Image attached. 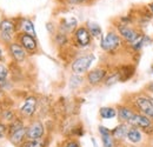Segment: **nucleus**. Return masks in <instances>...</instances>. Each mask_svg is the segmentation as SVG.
Here are the masks:
<instances>
[{"mask_svg":"<svg viewBox=\"0 0 153 147\" xmlns=\"http://www.w3.org/2000/svg\"><path fill=\"white\" fill-rule=\"evenodd\" d=\"M0 60H2V52H1V48H0Z\"/></svg>","mask_w":153,"mask_h":147,"instance_id":"nucleus-35","label":"nucleus"},{"mask_svg":"<svg viewBox=\"0 0 153 147\" xmlns=\"http://www.w3.org/2000/svg\"><path fill=\"white\" fill-rule=\"evenodd\" d=\"M81 81H82V79L79 76V75H73L72 78H71V80H70V86L72 87V88H76V86H79L80 84H81Z\"/></svg>","mask_w":153,"mask_h":147,"instance_id":"nucleus-25","label":"nucleus"},{"mask_svg":"<svg viewBox=\"0 0 153 147\" xmlns=\"http://www.w3.org/2000/svg\"><path fill=\"white\" fill-rule=\"evenodd\" d=\"M92 143H93V147H98V145H97V141L94 140V139H92Z\"/></svg>","mask_w":153,"mask_h":147,"instance_id":"nucleus-33","label":"nucleus"},{"mask_svg":"<svg viewBox=\"0 0 153 147\" xmlns=\"http://www.w3.org/2000/svg\"><path fill=\"white\" fill-rule=\"evenodd\" d=\"M8 132V127H7V125L6 124H4V122H0V139L1 138H4L5 135H6V133Z\"/></svg>","mask_w":153,"mask_h":147,"instance_id":"nucleus-28","label":"nucleus"},{"mask_svg":"<svg viewBox=\"0 0 153 147\" xmlns=\"http://www.w3.org/2000/svg\"><path fill=\"white\" fill-rule=\"evenodd\" d=\"M19 44L24 47L25 51L27 52H36L37 51V47H38V44H37V40L36 38L30 36V34H20L19 37Z\"/></svg>","mask_w":153,"mask_h":147,"instance_id":"nucleus-8","label":"nucleus"},{"mask_svg":"<svg viewBox=\"0 0 153 147\" xmlns=\"http://www.w3.org/2000/svg\"><path fill=\"white\" fill-rule=\"evenodd\" d=\"M118 81H120V76H119V73H118V72H115V73H113L111 76H108V78L106 79L105 84H106V86H111V85H113V84L118 82Z\"/></svg>","mask_w":153,"mask_h":147,"instance_id":"nucleus-24","label":"nucleus"},{"mask_svg":"<svg viewBox=\"0 0 153 147\" xmlns=\"http://www.w3.org/2000/svg\"><path fill=\"white\" fill-rule=\"evenodd\" d=\"M135 107L139 110V112L146 117H149L151 120H153V100L147 97H138L134 100Z\"/></svg>","mask_w":153,"mask_h":147,"instance_id":"nucleus-3","label":"nucleus"},{"mask_svg":"<svg viewBox=\"0 0 153 147\" xmlns=\"http://www.w3.org/2000/svg\"><path fill=\"white\" fill-rule=\"evenodd\" d=\"M8 51L12 55V58L17 60L18 62H21L26 59V51L24 50V47L19 42H11L8 46Z\"/></svg>","mask_w":153,"mask_h":147,"instance_id":"nucleus-11","label":"nucleus"},{"mask_svg":"<svg viewBox=\"0 0 153 147\" xmlns=\"http://www.w3.org/2000/svg\"><path fill=\"white\" fill-rule=\"evenodd\" d=\"M7 75H8V70L6 68L5 65L0 64V82H4L7 79Z\"/></svg>","mask_w":153,"mask_h":147,"instance_id":"nucleus-26","label":"nucleus"},{"mask_svg":"<svg viewBox=\"0 0 153 147\" xmlns=\"http://www.w3.org/2000/svg\"><path fill=\"white\" fill-rule=\"evenodd\" d=\"M106 74H107L106 70H104V68H96V70L88 72V74H87V81L91 85H98L99 82H101L105 79Z\"/></svg>","mask_w":153,"mask_h":147,"instance_id":"nucleus-12","label":"nucleus"},{"mask_svg":"<svg viewBox=\"0 0 153 147\" xmlns=\"http://www.w3.org/2000/svg\"><path fill=\"white\" fill-rule=\"evenodd\" d=\"M117 114H118L119 120H120L121 122H125V124H127V125H131L134 115H135V112H134L133 110H131L130 107L121 106V107H119Z\"/></svg>","mask_w":153,"mask_h":147,"instance_id":"nucleus-13","label":"nucleus"},{"mask_svg":"<svg viewBox=\"0 0 153 147\" xmlns=\"http://www.w3.org/2000/svg\"><path fill=\"white\" fill-rule=\"evenodd\" d=\"M37 98L34 97H28L25 99L24 104L20 107V113L24 117H32L34 114V112L37 110Z\"/></svg>","mask_w":153,"mask_h":147,"instance_id":"nucleus-7","label":"nucleus"},{"mask_svg":"<svg viewBox=\"0 0 153 147\" xmlns=\"http://www.w3.org/2000/svg\"><path fill=\"white\" fill-rule=\"evenodd\" d=\"M150 10L152 11V13H153V2L152 4H150Z\"/></svg>","mask_w":153,"mask_h":147,"instance_id":"nucleus-34","label":"nucleus"},{"mask_svg":"<svg viewBox=\"0 0 153 147\" xmlns=\"http://www.w3.org/2000/svg\"><path fill=\"white\" fill-rule=\"evenodd\" d=\"M65 147H80V145H79V143L76 141V140H71V141H68V143L66 144Z\"/></svg>","mask_w":153,"mask_h":147,"instance_id":"nucleus-30","label":"nucleus"},{"mask_svg":"<svg viewBox=\"0 0 153 147\" xmlns=\"http://www.w3.org/2000/svg\"><path fill=\"white\" fill-rule=\"evenodd\" d=\"M101 141L104 147H113L114 146V139L112 137V134L108 135H101Z\"/></svg>","mask_w":153,"mask_h":147,"instance_id":"nucleus-23","label":"nucleus"},{"mask_svg":"<svg viewBox=\"0 0 153 147\" xmlns=\"http://www.w3.org/2000/svg\"><path fill=\"white\" fill-rule=\"evenodd\" d=\"M93 60H94V56L92 54L82 55V56L76 58V60L72 62V66H71L72 72L74 74H76V75L86 73L88 71V68L91 67Z\"/></svg>","mask_w":153,"mask_h":147,"instance_id":"nucleus-1","label":"nucleus"},{"mask_svg":"<svg viewBox=\"0 0 153 147\" xmlns=\"http://www.w3.org/2000/svg\"><path fill=\"white\" fill-rule=\"evenodd\" d=\"M118 31H119V34L121 36V37L124 38L127 42H134L138 37H139V33L132 28V27H130V26H127V25H125V24H121L119 27H118Z\"/></svg>","mask_w":153,"mask_h":147,"instance_id":"nucleus-9","label":"nucleus"},{"mask_svg":"<svg viewBox=\"0 0 153 147\" xmlns=\"http://www.w3.org/2000/svg\"><path fill=\"white\" fill-rule=\"evenodd\" d=\"M120 44H121L120 37L114 32H108L105 37L102 38L100 46L106 52H113L120 46Z\"/></svg>","mask_w":153,"mask_h":147,"instance_id":"nucleus-2","label":"nucleus"},{"mask_svg":"<svg viewBox=\"0 0 153 147\" xmlns=\"http://www.w3.org/2000/svg\"><path fill=\"white\" fill-rule=\"evenodd\" d=\"M19 27L21 28V31L26 34H30L32 37L36 38V28H34V25L33 22L30 20V19H21L19 24Z\"/></svg>","mask_w":153,"mask_h":147,"instance_id":"nucleus-16","label":"nucleus"},{"mask_svg":"<svg viewBox=\"0 0 153 147\" xmlns=\"http://www.w3.org/2000/svg\"><path fill=\"white\" fill-rule=\"evenodd\" d=\"M7 127H8V135L11 134V133H13V132H16V131H18L19 128H21V127H24V122L20 120V119H18V118H16L13 121H11V124L10 125H7Z\"/></svg>","mask_w":153,"mask_h":147,"instance_id":"nucleus-21","label":"nucleus"},{"mask_svg":"<svg viewBox=\"0 0 153 147\" xmlns=\"http://www.w3.org/2000/svg\"><path fill=\"white\" fill-rule=\"evenodd\" d=\"M98 131H99L100 135H108V134H112V133H111V129H108L107 127H105V126H102V125H100V126L98 127Z\"/></svg>","mask_w":153,"mask_h":147,"instance_id":"nucleus-29","label":"nucleus"},{"mask_svg":"<svg viewBox=\"0 0 153 147\" xmlns=\"http://www.w3.org/2000/svg\"><path fill=\"white\" fill-rule=\"evenodd\" d=\"M152 72H153V66H152Z\"/></svg>","mask_w":153,"mask_h":147,"instance_id":"nucleus-37","label":"nucleus"},{"mask_svg":"<svg viewBox=\"0 0 153 147\" xmlns=\"http://www.w3.org/2000/svg\"><path fill=\"white\" fill-rule=\"evenodd\" d=\"M26 132H27V127L24 126V127L19 128L18 131L11 133L10 134V141L16 146H20L26 139Z\"/></svg>","mask_w":153,"mask_h":147,"instance_id":"nucleus-14","label":"nucleus"},{"mask_svg":"<svg viewBox=\"0 0 153 147\" xmlns=\"http://www.w3.org/2000/svg\"><path fill=\"white\" fill-rule=\"evenodd\" d=\"M99 114L102 119H112L117 117V111L113 107H101L99 111Z\"/></svg>","mask_w":153,"mask_h":147,"instance_id":"nucleus-18","label":"nucleus"},{"mask_svg":"<svg viewBox=\"0 0 153 147\" xmlns=\"http://www.w3.org/2000/svg\"><path fill=\"white\" fill-rule=\"evenodd\" d=\"M71 2H73V4H80V2H84L85 0H70Z\"/></svg>","mask_w":153,"mask_h":147,"instance_id":"nucleus-31","label":"nucleus"},{"mask_svg":"<svg viewBox=\"0 0 153 147\" xmlns=\"http://www.w3.org/2000/svg\"><path fill=\"white\" fill-rule=\"evenodd\" d=\"M131 126L143 129L151 128L152 127V120L149 117H146V115H144L141 113H135L133 120L131 122Z\"/></svg>","mask_w":153,"mask_h":147,"instance_id":"nucleus-10","label":"nucleus"},{"mask_svg":"<svg viewBox=\"0 0 153 147\" xmlns=\"http://www.w3.org/2000/svg\"><path fill=\"white\" fill-rule=\"evenodd\" d=\"M91 34V37L98 38L101 36V28L100 26L96 22H87V27H86Z\"/></svg>","mask_w":153,"mask_h":147,"instance_id":"nucleus-19","label":"nucleus"},{"mask_svg":"<svg viewBox=\"0 0 153 147\" xmlns=\"http://www.w3.org/2000/svg\"><path fill=\"white\" fill-rule=\"evenodd\" d=\"M2 117H4V119H6L7 121H13V120L16 119V118H14V113H13L12 111H6V112H4Z\"/></svg>","mask_w":153,"mask_h":147,"instance_id":"nucleus-27","label":"nucleus"},{"mask_svg":"<svg viewBox=\"0 0 153 147\" xmlns=\"http://www.w3.org/2000/svg\"><path fill=\"white\" fill-rule=\"evenodd\" d=\"M17 26L14 24V21L10 20V19H4L0 22V34L2 40L5 41H11V39L13 38L16 33Z\"/></svg>","mask_w":153,"mask_h":147,"instance_id":"nucleus-4","label":"nucleus"},{"mask_svg":"<svg viewBox=\"0 0 153 147\" xmlns=\"http://www.w3.org/2000/svg\"><path fill=\"white\" fill-rule=\"evenodd\" d=\"M45 141L42 139H38V140H25L19 147H45Z\"/></svg>","mask_w":153,"mask_h":147,"instance_id":"nucleus-20","label":"nucleus"},{"mask_svg":"<svg viewBox=\"0 0 153 147\" xmlns=\"http://www.w3.org/2000/svg\"><path fill=\"white\" fill-rule=\"evenodd\" d=\"M0 113H1V107H0Z\"/></svg>","mask_w":153,"mask_h":147,"instance_id":"nucleus-36","label":"nucleus"},{"mask_svg":"<svg viewBox=\"0 0 153 147\" xmlns=\"http://www.w3.org/2000/svg\"><path fill=\"white\" fill-rule=\"evenodd\" d=\"M147 90H149L150 92H152V93H153V82H152V84H150V85L147 86Z\"/></svg>","mask_w":153,"mask_h":147,"instance_id":"nucleus-32","label":"nucleus"},{"mask_svg":"<svg viewBox=\"0 0 153 147\" xmlns=\"http://www.w3.org/2000/svg\"><path fill=\"white\" fill-rule=\"evenodd\" d=\"M126 138H127V140H128L130 143H132V144H139V143H141V140H143V134H141V132L137 128V127H133V126H132V127H130L128 131H127Z\"/></svg>","mask_w":153,"mask_h":147,"instance_id":"nucleus-17","label":"nucleus"},{"mask_svg":"<svg viewBox=\"0 0 153 147\" xmlns=\"http://www.w3.org/2000/svg\"><path fill=\"white\" fill-rule=\"evenodd\" d=\"M76 26V20L73 18H70V19H65L64 21H62V25H61V27L65 30V31H67V32H70V31H72V30H74Z\"/></svg>","mask_w":153,"mask_h":147,"instance_id":"nucleus-22","label":"nucleus"},{"mask_svg":"<svg viewBox=\"0 0 153 147\" xmlns=\"http://www.w3.org/2000/svg\"><path fill=\"white\" fill-rule=\"evenodd\" d=\"M74 39L80 47H86L91 42V34L86 27H79L74 32Z\"/></svg>","mask_w":153,"mask_h":147,"instance_id":"nucleus-6","label":"nucleus"},{"mask_svg":"<svg viewBox=\"0 0 153 147\" xmlns=\"http://www.w3.org/2000/svg\"><path fill=\"white\" fill-rule=\"evenodd\" d=\"M127 131H128V125L125 122H121L120 125H118L117 127L112 129L111 133H112V137L114 140H123L126 138Z\"/></svg>","mask_w":153,"mask_h":147,"instance_id":"nucleus-15","label":"nucleus"},{"mask_svg":"<svg viewBox=\"0 0 153 147\" xmlns=\"http://www.w3.org/2000/svg\"><path fill=\"white\" fill-rule=\"evenodd\" d=\"M45 134V127L41 121H33L28 127L26 132V139L28 140H38L42 139Z\"/></svg>","mask_w":153,"mask_h":147,"instance_id":"nucleus-5","label":"nucleus"}]
</instances>
